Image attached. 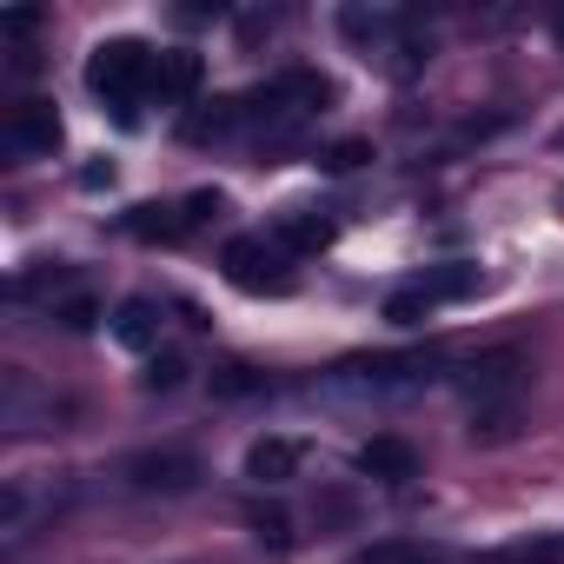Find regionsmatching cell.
Instances as JSON below:
<instances>
[{"mask_svg": "<svg viewBox=\"0 0 564 564\" xmlns=\"http://www.w3.org/2000/svg\"><path fill=\"white\" fill-rule=\"evenodd\" d=\"M485 286V272L471 265V259H452V265H432L425 279H419V293L432 300V306H445V300H471Z\"/></svg>", "mask_w": 564, "mask_h": 564, "instance_id": "obj_12", "label": "cell"}, {"mask_svg": "<svg viewBox=\"0 0 564 564\" xmlns=\"http://www.w3.org/2000/svg\"><path fill=\"white\" fill-rule=\"evenodd\" d=\"M41 28V8H8V14H0V34H8V41H28Z\"/></svg>", "mask_w": 564, "mask_h": 564, "instance_id": "obj_23", "label": "cell"}, {"mask_svg": "<svg viewBox=\"0 0 564 564\" xmlns=\"http://www.w3.org/2000/svg\"><path fill=\"white\" fill-rule=\"evenodd\" d=\"M153 61H160V54H153L147 41H133V34L94 47V61H87V87L113 107L120 127H140V100L153 94Z\"/></svg>", "mask_w": 564, "mask_h": 564, "instance_id": "obj_1", "label": "cell"}, {"mask_svg": "<svg viewBox=\"0 0 564 564\" xmlns=\"http://www.w3.org/2000/svg\"><path fill=\"white\" fill-rule=\"evenodd\" d=\"M140 386H147V392H180V386H186V359H180V352H153V366L140 372Z\"/></svg>", "mask_w": 564, "mask_h": 564, "instance_id": "obj_18", "label": "cell"}, {"mask_svg": "<svg viewBox=\"0 0 564 564\" xmlns=\"http://www.w3.org/2000/svg\"><path fill=\"white\" fill-rule=\"evenodd\" d=\"M425 319H432V300H425L419 286H399V293L386 300V326L405 333V326H425Z\"/></svg>", "mask_w": 564, "mask_h": 564, "instance_id": "obj_17", "label": "cell"}, {"mask_svg": "<svg viewBox=\"0 0 564 564\" xmlns=\"http://www.w3.org/2000/svg\"><path fill=\"white\" fill-rule=\"evenodd\" d=\"M326 100H333V80H319V74H279L259 94H246V127L259 140H286L313 113H326Z\"/></svg>", "mask_w": 564, "mask_h": 564, "instance_id": "obj_2", "label": "cell"}, {"mask_svg": "<svg viewBox=\"0 0 564 564\" xmlns=\"http://www.w3.org/2000/svg\"><path fill=\"white\" fill-rule=\"evenodd\" d=\"M219 265H226V279H232L239 293H293V252L279 246L272 232H239V239H226Z\"/></svg>", "mask_w": 564, "mask_h": 564, "instance_id": "obj_3", "label": "cell"}, {"mask_svg": "<svg viewBox=\"0 0 564 564\" xmlns=\"http://www.w3.org/2000/svg\"><path fill=\"white\" fill-rule=\"evenodd\" d=\"M252 531H259L272 551H286V544H293V518H286V511H252Z\"/></svg>", "mask_w": 564, "mask_h": 564, "instance_id": "obj_20", "label": "cell"}, {"mask_svg": "<svg viewBox=\"0 0 564 564\" xmlns=\"http://www.w3.org/2000/svg\"><path fill=\"white\" fill-rule=\"evenodd\" d=\"M300 471V445L293 438H259L252 452H246V478L252 485H286Z\"/></svg>", "mask_w": 564, "mask_h": 564, "instance_id": "obj_10", "label": "cell"}, {"mask_svg": "<svg viewBox=\"0 0 564 564\" xmlns=\"http://www.w3.org/2000/svg\"><path fill=\"white\" fill-rule=\"evenodd\" d=\"M54 147H61V113L47 100H21L0 120V153L8 160H54Z\"/></svg>", "mask_w": 564, "mask_h": 564, "instance_id": "obj_5", "label": "cell"}, {"mask_svg": "<svg viewBox=\"0 0 564 564\" xmlns=\"http://www.w3.org/2000/svg\"><path fill=\"white\" fill-rule=\"evenodd\" d=\"M333 232H339V226H333L326 213H313V206H286V213H279V219H272V239H279V246H286L293 259H306V252H319V246H333Z\"/></svg>", "mask_w": 564, "mask_h": 564, "instance_id": "obj_8", "label": "cell"}, {"mask_svg": "<svg viewBox=\"0 0 564 564\" xmlns=\"http://www.w3.org/2000/svg\"><path fill=\"white\" fill-rule=\"evenodd\" d=\"M557 34H564V14H557Z\"/></svg>", "mask_w": 564, "mask_h": 564, "instance_id": "obj_26", "label": "cell"}, {"mask_svg": "<svg viewBox=\"0 0 564 564\" xmlns=\"http://www.w3.org/2000/svg\"><path fill=\"white\" fill-rule=\"evenodd\" d=\"M359 471H366V478H379V485H405V478H419V452H412L405 438L379 432V438H366V445H359Z\"/></svg>", "mask_w": 564, "mask_h": 564, "instance_id": "obj_7", "label": "cell"}, {"mask_svg": "<svg viewBox=\"0 0 564 564\" xmlns=\"http://www.w3.org/2000/svg\"><path fill=\"white\" fill-rule=\"evenodd\" d=\"M186 226H193V219H186V206H160V199L127 213V232H133V239H147V246H153V239H180Z\"/></svg>", "mask_w": 564, "mask_h": 564, "instance_id": "obj_15", "label": "cell"}, {"mask_svg": "<svg viewBox=\"0 0 564 564\" xmlns=\"http://www.w3.org/2000/svg\"><path fill=\"white\" fill-rule=\"evenodd\" d=\"M199 54L193 47H166L160 61H153V100H193L199 94Z\"/></svg>", "mask_w": 564, "mask_h": 564, "instance_id": "obj_9", "label": "cell"}, {"mask_svg": "<svg viewBox=\"0 0 564 564\" xmlns=\"http://www.w3.org/2000/svg\"><path fill=\"white\" fill-rule=\"evenodd\" d=\"M518 386H524V359H518V352H478V359L458 372V392H465L478 412L518 405Z\"/></svg>", "mask_w": 564, "mask_h": 564, "instance_id": "obj_4", "label": "cell"}, {"mask_svg": "<svg viewBox=\"0 0 564 564\" xmlns=\"http://www.w3.org/2000/svg\"><path fill=\"white\" fill-rule=\"evenodd\" d=\"M346 564H445V551H438V544H425V538H386V544L352 551Z\"/></svg>", "mask_w": 564, "mask_h": 564, "instance_id": "obj_13", "label": "cell"}, {"mask_svg": "<svg viewBox=\"0 0 564 564\" xmlns=\"http://www.w3.org/2000/svg\"><path fill=\"white\" fill-rule=\"evenodd\" d=\"M557 213H564V193H557Z\"/></svg>", "mask_w": 564, "mask_h": 564, "instance_id": "obj_25", "label": "cell"}, {"mask_svg": "<svg viewBox=\"0 0 564 564\" xmlns=\"http://www.w3.org/2000/svg\"><path fill=\"white\" fill-rule=\"evenodd\" d=\"M219 213H226V193H193V199H186V219H193V226H199V219H219Z\"/></svg>", "mask_w": 564, "mask_h": 564, "instance_id": "obj_24", "label": "cell"}, {"mask_svg": "<svg viewBox=\"0 0 564 564\" xmlns=\"http://www.w3.org/2000/svg\"><path fill=\"white\" fill-rule=\"evenodd\" d=\"M366 160H372V147H366V140H339V147L326 153V166H333V173H352V166H366Z\"/></svg>", "mask_w": 564, "mask_h": 564, "instance_id": "obj_22", "label": "cell"}, {"mask_svg": "<svg viewBox=\"0 0 564 564\" xmlns=\"http://www.w3.org/2000/svg\"><path fill=\"white\" fill-rule=\"evenodd\" d=\"M113 339H120L127 352H153V346H160V306H153V300H120Z\"/></svg>", "mask_w": 564, "mask_h": 564, "instance_id": "obj_11", "label": "cell"}, {"mask_svg": "<svg viewBox=\"0 0 564 564\" xmlns=\"http://www.w3.org/2000/svg\"><path fill=\"white\" fill-rule=\"evenodd\" d=\"M54 319H61V326H67V333H87V326H94V319H100V306H94V300H87V293H80V300H61V306H54Z\"/></svg>", "mask_w": 564, "mask_h": 564, "instance_id": "obj_21", "label": "cell"}, {"mask_svg": "<svg viewBox=\"0 0 564 564\" xmlns=\"http://www.w3.org/2000/svg\"><path fill=\"white\" fill-rule=\"evenodd\" d=\"M478 564H564V531H551V538H518V544H505V551H491V557H478Z\"/></svg>", "mask_w": 564, "mask_h": 564, "instance_id": "obj_16", "label": "cell"}, {"mask_svg": "<svg viewBox=\"0 0 564 564\" xmlns=\"http://www.w3.org/2000/svg\"><path fill=\"white\" fill-rule=\"evenodd\" d=\"M120 478L133 491H193L199 485V458L193 452H133L120 465Z\"/></svg>", "mask_w": 564, "mask_h": 564, "instance_id": "obj_6", "label": "cell"}, {"mask_svg": "<svg viewBox=\"0 0 564 564\" xmlns=\"http://www.w3.org/2000/svg\"><path fill=\"white\" fill-rule=\"evenodd\" d=\"M239 127H246V100H213V107H199V113L186 120V140L206 147V140H226V133H239Z\"/></svg>", "mask_w": 564, "mask_h": 564, "instance_id": "obj_14", "label": "cell"}, {"mask_svg": "<svg viewBox=\"0 0 564 564\" xmlns=\"http://www.w3.org/2000/svg\"><path fill=\"white\" fill-rule=\"evenodd\" d=\"M259 386H265V379H259L252 366H219V372H213V392H219V399H246V392H259Z\"/></svg>", "mask_w": 564, "mask_h": 564, "instance_id": "obj_19", "label": "cell"}]
</instances>
